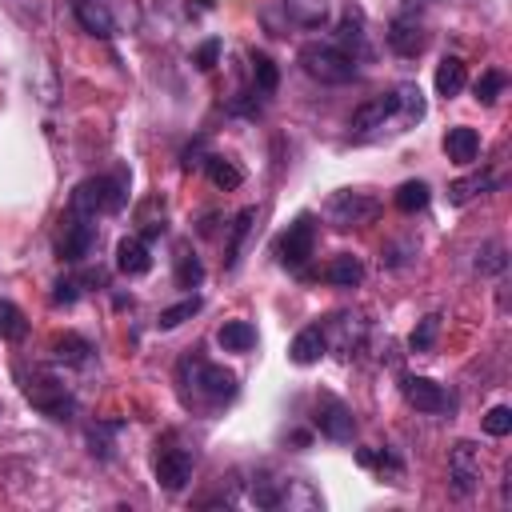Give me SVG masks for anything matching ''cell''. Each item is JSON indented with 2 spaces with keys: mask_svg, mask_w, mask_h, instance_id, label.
Listing matches in <instances>:
<instances>
[{
  "mask_svg": "<svg viewBox=\"0 0 512 512\" xmlns=\"http://www.w3.org/2000/svg\"><path fill=\"white\" fill-rule=\"evenodd\" d=\"M296 64L304 68V76H312L320 84H352L360 76V64L344 48H336L332 40H308V44H300Z\"/></svg>",
  "mask_w": 512,
  "mask_h": 512,
  "instance_id": "cell-5",
  "label": "cell"
},
{
  "mask_svg": "<svg viewBox=\"0 0 512 512\" xmlns=\"http://www.w3.org/2000/svg\"><path fill=\"white\" fill-rule=\"evenodd\" d=\"M220 48H224V44H220L216 36H208L204 44H196V48H192V64H196V72H212V68L220 64Z\"/></svg>",
  "mask_w": 512,
  "mask_h": 512,
  "instance_id": "cell-39",
  "label": "cell"
},
{
  "mask_svg": "<svg viewBox=\"0 0 512 512\" xmlns=\"http://www.w3.org/2000/svg\"><path fill=\"white\" fill-rule=\"evenodd\" d=\"M172 280H176V288H200V284H204V260H200L188 244H176Z\"/></svg>",
  "mask_w": 512,
  "mask_h": 512,
  "instance_id": "cell-24",
  "label": "cell"
},
{
  "mask_svg": "<svg viewBox=\"0 0 512 512\" xmlns=\"http://www.w3.org/2000/svg\"><path fill=\"white\" fill-rule=\"evenodd\" d=\"M324 352H328V340H324L320 324H308V328H300V332L292 336V344H288V360H292L296 368H308V364H316Z\"/></svg>",
  "mask_w": 512,
  "mask_h": 512,
  "instance_id": "cell-20",
  "label": "cell"
},
{
  "mask_svg": "<svg viewBox=\"0 0 512 512\" xmlns=\"http://www.w3.org/2000/svg\"><path fill=\"white\" fill-rule=\"evenodd\" d=\"M336 48H344L356 64H364V60H372V40H368V20H364V12L356 8V4H344V12H340V20H336V40H332Z\"/></svg>",
  "mask_w": 512,
  "mask_h": 512,
  "instance_id": "cell-11",
  "label": "cell"
},
{
  "mask_svg": "<svg viewBox=\"0 0 512 512\" xmlns=\"http://www.w3.org/2000/svg\"><path fill=\"white\" fill-rule=\"evenodd\" d=\"M104 8L112 12V20H116L120 36L140 28V4H136V0H104Z\"/></svg>",
  "mask_w": 512,
  "mask_h": 512,
  "instance_id": "cell-36",
  "label": "cell"
},
{
  "mask_svg": "<svg viewBox=\"0 0 512 512\" xmlns=\"http://www.w3.org/2000/svg\"><path fill=\"white\" fill-rule=\"evenodd\" d=\"M192 472H196V448H188V444H168V440L156 448L152 476H156V484H160L168 496L184 492V488L192 484Z\"/></svg>",
  "mask_w": 512,
  "mask_h": 512,
  "instance_id": "cell-9",
  "label": "cell"
},
{
  "mask_svg": "<svg viewBox=\"0 0 512 512\" xmlns=\"http://www.w3.org/2000/svg\"><path fill=\"white\" fill-rule=\"evenodd\" d=\"M312 424H316L320 436H328L336 444H348L356 436V412L340 396H332V392H320L312 400Z\"/></svg>",
  "mask_w": 512,
  "mask_h": 512,
  "instance_id": "cell-10",
  "label": "cell"
},
{
  "mask_svg": "<svg viewBox=\"0 0 512 512\" xmlns=\"http://www.w3.org/2000/svg\"><path fill=\"white\" fill-rule=\"evenodd\" d=\"M464 84H468V68H464V60H460V56H444V60L436 64V96L452 100V96L464 92Z\"/></svg>",
  "mask_w": 512,
  "mask_h": 512,
  "instance_id": "cell-25",
  "label": "cell"
},
{
  "mask_svg": "<svg viewBox=\"0 0 512 512\" xmlns=\"http://www.w3.org/2000/svg\"><path fill=\"white\" fill-rule=\"evenodd\" d=\"M216 344L224 352H252L256 348V324L252 320H224L216 332Z\"/></svg>",
  "mask_w": 512,
  "mask_h": 512,
  "instance_id": "cell-26",
  "label": "cell"
},
{
  "mask_svg": "<svg viewBox=\"0 0 512 512\" xmlns=\"http://www.w3.org/2000/svg\"><path fill=\"white\" fill-rule=\"evenodd\" d=\"M320 276H324V284H332V288H356V284L364 280V264H360V256L340 252V256H332V260L320 268Z\"/></svg>",
  "mask_w": 512,
  "mask_h": 512,
  "instance_id": "cell-23",
  "label": "cell"
},
{
  "mask_svg": "<svg viewBox=\"0 0 512 512\" xmlns=\"http://www.w3.org/2000/svg\"><path fill=\"white\" fill-rule=\"evenodd\" d=\"M424 112H428V104H424L420 84L400 80V84H392L388 92L364 100V104L352 112L348 128H352V140H380V136L408 132L412 124L424 120Z\"/></svg>",
  "mask_w": 512,
  "mask_h": 512,
  "instance_id": "cell-1",
  "label": "cell"
},
{
  "mask_svg": "<svg viewBox=\"0 0 512 512\" xmlns=\"http://www.w3.org/2000/svg\"><path fill=\"white\" fill-rule=\"evenodd\" d=\"M320 492L308 484V480H284V492H280V508H320Z\"/></svg>",
  "mask_w": 512,
  "mask_h": 512,
  "instance_id": "cell-31",
  "label": "cell"
},
{
  "mask_svg": "<svg viewBox=\"0 0 512 512\" xmlns=\"http://www.w3.org/2000/svg\"><path fill=\"white\" fill-rule=\"evenodd\" d=\"M400 392H404V400H408L416 412H428V416H440V412L452 408L448 388L436 384L432 376H404V380H400Z\"/></svg>",
  "mask_w": 512,
  "mask_h": 512,
  "instance_id": "cell-14",
  "label": "cell"
},
{
  "mask_svg": "<svg viewBox=\"0 0 512 512\" xmlns=\"http://www.w3.org/2000/svg\"><path fill=\"white\" fill-rule=\"evenodd\" d=\"M444 156H448L452 164H472V160L480 156V132L468 128V124L448 128V132H444Z\"/></svg>",
  "mask_w": 512,
  "mask_h": 512,
  "instance_id": "cell-22",
  "label": "cell"
},
{
  "mask_svg": "<svg viewBox=\"0 0 512 512\" xmlns=\"http://www.w3.org/2000/svg\"><path fill=\"white\" fill-rule=\"evenodd\" d=\"M436 340H440V312H428V316H420L416 328L408 332V348H412V352H432Z\"/></svg>",
  "mask_w": 512,
  "mask_h": 512,
  "instance_id": "cell-34",
  "label": "cell"
},
{
  "mask_svg": "<svg viewBox=\"0 0 512 512\" xmlns=\"http://www.w3.org/2000/svg\"><path fill=\"white\" fill-rule=\"evenodd\" d=\"M72 16H76L80 28H84L88 36H96V40H116V36H120V28H116L112 12L104 8V0H72Z\"/></svg>",
  "mask_w": 512,
  "mask_h": 512,
  "instance_id": "cell-15",
  "label": "cell"
},
{
  "mask_svg": "<svg viewBox=\"0 0 512 512\" xmlns=\"http://www.w3.org/2000/svg\"><path fill=\"white\" fill-rule=\"evenodd\" d=\"M384 40H388V48H392L396 56L416 60V56L428 48V24H424V20H416L412 12H400V16L388 24Z\"/></svg>",
  "mask_w": 512,
  "mask_h": 512,
  "instance_id": "cell-13",
  "label": "cell"
},
{
  "mask_svg": "<svg viewBox=\"0 0 512 512\" xmlns=\"http://www.w3.org/2000/svg\"><path fill=\"white\" fill-rule=\"evenodd\" d=\"M204 172H208V180H212L216 188H224V192H232V188L244 184V172H240L228 156H208V160H204Z\"/></svg>",
  "mask_w": 512,
  "mask_h": 512,
  "instance_id": "cell-30",
  "label": "cell"
},
{
  "mask_svg": "<svg viewBox=\"0 0 512 512\" xmlns=\"http://www.w3.org/2000/svg\"><path fill=\"white\" fill-rule=\"evenodd\" d=\"M116 268L124 276H144L152 272V248L144 236H120L116 240Z\"/></svg>",
  "mask_w": 512,
  "mask_h": 512,
  "instance_id": "cell-17",
  "label": "cell"
},
{
  "mask_svg": "<svg viewBox=\"0 0 512 512\" xmlns=\"http://www.w3.org/2000/svg\"><path fill=\"white\" fill-rule=\"evenodd\" d=\"M200 308H204V300L192 292V296H184L180 304H168V308H160V316H156V328H160V332H172V328H180L184 320H192Z\"/></svg>",
  "mask_w": 512,
  "mask_h": 512,
  "instance_id": "cell-29",
  "label": "cell"
},
{
  "mask_svg": "<svg viewBox=\"0 0 512 512\" xmlns=\"http://www.w3.org/2000/svg\"><path fill=\"white\" fill-rule=\"evenodd\" d=\"M428 200H432V188H428V180H404V184L396 188V196H392V204H396L404 216H412V212L428 208Z\"/></svg>",
  "mask_w": 512,
  "mask_h": 512,
  "instance_id": "cell-28",
  "label": "cell"
},
{
  "mask_svg": "<svg viewBox=\"0 0 512 512\" xmlns=\"http://www.w3.org/2000/svg\"><path fill=\"white\" fill-rule=\"evenodd\" d=\"M504 84H508L504 68H488V72H480V76H476L472 92H476V100H480V104H496V100H500V92H504Z\"/></svg>",
  "mask_w": 512,
  "mask_h": 512,
  "instance_id": "cell-35",
  "label": "cell"
},
{
  "mask_svg": "<svg viewBox=\"0 0 512 512\" xmlns=\"http://www.w3.org/2000/svg\"><path fill=\"white\" fill-rule=\"evenodd\" d=\"M500 188V176L496 172H472V176H460L448 184V204L452 208H464L468 200L484 196V192H496Z\"/></svg>",
  "mask_w": 512,
  "mask_h": 512,
  "instance_id": "cell-21",
  "label": "cell"
},
{
  "mask_svg": "<svg viewBox=\"0 0 512 512\" xmlns=\"http://www.w3.org/2000/svg\"><path fill=\"white\" fill-rule=\"evenodd\" d=\"M380 208L384 204L372 192H364V188H340V192L328 196L324 216H328L332 228H364V224H372L380 216Z\"/></svg>",
  "mask_w": 512,
  "mask_h": 512,
  "instance_id": "cell-8",
  "label": "cell"
},
{
  "mask_svg": "<svg viewBox=\"0 0 512 512\" xmlns=\"http://www.w3.org/2000/svg\"><path fill=\"white\" fill-rule=\"evenodd\" d=\"M176 384H180V400H184L192 412H220V408L232 404L236 392H240L236 372H228L224 364L204 360L200 352L180 356V364H176Z\"/></svg>",
  "mask_w": 512,
  "mask_h": 512,
  "instance_id": "cell-2",
  "label": "cell"
},
{
  "mask_svg": "<svg viewBox=\"0 0 512 512\" xmlns=\"http://www.w3.org/2000/svg\"><path fill=\"white\" fill-rule=\"evenodd\" d=\"M124 204H128V172L124 168L80 180L68 200V208H76L84 216H116Z\"/></svg>",
  "mask_w": 512,
  "mask_h": 512,
  "instance_id": "cell-4",
  "label": "cell"
},
{
  "mask_svg": "<svg viewBox=\"0 0 512 512\" xmlns=\"http://www.w3.org/2000/svg\"><path fill=\"white\" fill-rule=\"evenodd\" d=\"M80 292H84L80 276H60V280L52 284V304H56V308H72V304L80 300Z\"/></svg>",
  "mask_w": 512,
  "mask_h": 512,
  "instance_id": "cell-37",
  "label": "cell"
},
{
  "mask_svg": "<svg viewBox=\"0 0 512 512\" xmlns=\"http://www.w3.org/2000/svg\"><path fill=\"white\" fill-rule=\"evenodd\" d=\"M28 336V316L20 312V304L12 300H0V340L8 344H20Z\"/></svg>",
  "mask_w": 512,
  "mask_h": 512,
  "instance_id": "cell-32",
  "label": "cell"
},
{
  "mask_svg": "<svg viewBox=\"0 0 512 512\" xmlns=\"http://www.w3.org/2000/svg\"><path fill=\"white\" fill-rule=\"evenodd\" d=\"M248 72H252V92L268 104V100L276 96V88H280V68H276V60H272L268 52H260V48H248Z\"/></svg>",
  "mask_w": 512,
  "mask_h": 512,
  "instance_id": "cell-18",
  "label": "cell"
},
{
  "mask_svg": "<svg viewBox=\"0 0 512 512\" xmlns=\"http://www.w3.org/2000/svg\"><path fill=\"white\" fill-rule=\"evenodd\" d=\"M276 252V264L288 268V272H304V264L316 256V216L312 212H300L272 244Z\"/></svg>",
  "mask_w": 512,
  "mask_h": 512,
  "instance_id": "cell-7",
  "label": "cell"
},
{
  "mask_svg": "<svg viewBox=\"0 0 512 512\" xmlns=\"http://www.w3.org/2000/svg\"><path fill=\"white\" fill-rule=\"evenodd\" d=\"M124 432V420H96L88 428V444H92V456L96 460H112L116 456V436Z\"/></svg>",
  "mask_w": 512,
  "mask_h": 512,
  "instance_id": "cell-27",
  "label": "cell"
},
{
  "mask_svg": "<svg viewBox=\"0 0 512 512\" xmlns=\"http://www.w3.org/2000/svg\"><path fill=\"white\" fill-rule=\"evenodd\" d=\"M252 224H256V208H252V204H248V208H240V212L232 216V224H228V244H224V268H228V272H236V268H240Z\"/></svg>",
  "mask_w": 512,
  "mask_h": 512,
  "instance_id": "cell-19",
  "label": "cell"
},
{
  "mask_svg": "<svg viewBox=\"0 0 512 512\" xmlns=\"http://www.w3.org/2000/svg\"><path fill=\"white\" fill-rule=\"evenodd\" d=\"M480 424H484L488 436H508V432H512V408H508V404H492Z\"/></svg>",
  "mask_w": 512,
  "mask_h": 512,
  "instance_id": "cell-38",
  "label": "cell"
},
{
  "mask_svg": "<svg viewBox=\"0 0 512 512\" xmlns=\"http://www.w3.org/2000/svg\"><path fill=\"white\" fill-rule=\"evenodd\" d=\"M472 268H476L480 276H500V272L508 268V248H504L500 240L480 244V252H476V260H472Z\"/></svg>",
  "mask_w": 512,
  "mask_h": 512,
  "instance_id": "cell-33",
  "label": "cell"
},
{
  "mask_svg": "<svg viewBox=\"0 0 512 512\" xmlns=\"http://www.w3.org/2000/svg\"><path fill=\"white\" fill-rule=\"evenodd\" d=\"M20 388H24V400L40 412V416H48V420H72L76 416V396H72V388H68V380L56 372V368H32V372H24L20 376Z\"/></svg>",
  "mask_w": 512,
  "mask_h": 512,
  "instance_id": "cell-3",
  "label": "cell"
},
{
  "mask_svg": "<svg viewBox=\"0 0 512 512\" xmlns=\"http://www.w3.org/2000/svg\"><path fill=\"white\" fill-rule=\"evenodd\" d=\"M96 240H100L96 216H84L76 208H68L60 216V232H56V256H60V264H84L96 252Z\"/></svg>",
  "mask_w": 512,
  "mask_h": 512,
  "instance_id": "cell-6",
  "label": "cell"
},
{
  "mask_svg": "<svg viewBox=\"0 0 512 512\" xmlns=\"http://www.w3.org/2000/svg\"><path fill=\"white\" fill-rule=\"evenodd\" d=\"M448 480H452V496L468 500L480 484V452L472 440H456L448 452Z\"/></svg>",
  "mask_w": 512,
  "mask_h": 512,
  "instance_id": "cell-12",
  "label": "cell"
},
{
  "mask_svg": "<svg viewBox=\"0 0 512 512\" xmlns=\"http://www.w3.org/2000/svg\"><path fill=\"white\" fill-rule=\"evenodd\" d=\"M52 360L64 364V368H88L96 360V344L80 332H64L52 340Z\"/></svg>",
  "mask_w": 512,
  "mask_h": 512,
  "instance_id": "cell-16",
  "label": "cell"
}]
</instances>
